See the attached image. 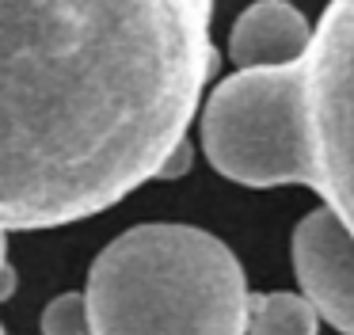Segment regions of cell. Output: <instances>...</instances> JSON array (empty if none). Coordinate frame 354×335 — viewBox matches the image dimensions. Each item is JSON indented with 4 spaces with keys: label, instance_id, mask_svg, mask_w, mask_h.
<instances>
[{
    "label": "cell",
    "instance_id": "obj_1",
    "mask_svg": "<svg viewBox=\"0 0 354 335\" xmlns=\"http://www.w3.org/2000/svg\"><path fill=\"white\" fill-rule=\"evenodd\" d=\"M214 0H0V228L118 206L187 141Z\"/></svg>",
    "mask_w": 354,
    "mask_h": 335
},
{
    "label": "cell",
    "instance_id": "obj_2",
    "mask_svg": "<svg viewBox=\"0 0 354 335\" xmlns=\"http://www.w3.org/2000/svg\"><path fill=\"white\" fill-rule=\"evenodd\" d=\"M92 335H248V278L221 236L133 225L92 259Z\"/></svg>",
    "mask_w": 354,
    "mask_h": 335
},
{
    "label": "cell",
    "instance_id": "obj_3",
    "mask_svg": "<svg viewBox=\"0 0 354 335\" xmlns=\"http://www.w3.org/2000/svg\"><path fill=\"white\" fill-rule=\"evenodd\" d=\"M202 152L240 187H308L301 61L225 76L202 107Z\"/></svg>",
    "mask_w": 354,
    "mask_h": 335
},
{
    "label": "cell",
    "instance_id": "obj_4",
    "mask_svg": "<svg viewBox=\"0 0 354 335\" xmlns=\"http://www.w3.org/2000/svg\"><path fill=\"white\" fill-rule=\"evenodd\" d=\"M308 190L354 233V0H328L301 57Z\"/></svg>",
    "mask_w": 354,
    "mask_h": 335
},
{
    "label": "cell",
    "instance_id": "obj_5",
    "mask_svg": "<svg viewBox=\"0 0 354 335\" xmlns=\"http://www.w3.org/2000/svg\"><path fill=\"white\" fill-rule=\"evenodd\" d=\"M293 274L320 320L354 335V233L328 210H308L290 236Z\"/></svg>",
    "mask_w": 354,
    "mask_h": 335
},
{
    "label": "cell",
    "instance_id": "obj_6",
    "mask_svg": "<svg viewBox=\"0 0 354 335\" xmlns=\"http://www.w3.org/2000/svg\"><path fill=\"white\" fill-rule=\"evenodd\" d=\"M313 27L290 0H255L236 15L229 30V57L240 69L297 65L308 53Z\"/></svg>",
    "mask_w": 354,
    "mask_h": 335
},
{
    "label": "cell",
    "instance_id": "obj_7",
    "mask_svg": "<svg viewBox=\"0 0 354 335\" xmlns=\"http://www.w3.org/2000/svg\"><path fill=\"white\" fill-rule=\"evenodd\" d=\"M320 312L305 293H252L248 297V335H316Z\"/></svg>",
    "mask_w": 354,
    "mask_h": 335
},
{
    "label": "cell",
    "instance_id": "obj_8",
    "mask_svg": "<svg viewBox=\"0 0 354 335\" xmlns=\"http://www.w3.org/2000/svg\"><path fill=\"white\" fill-rule=\"evenodd\" d=\"M42 335H92V312L84 293H62L42 309Z\"/></svg>",
    "mask_w": 354,
    "mask_h": 335
},
{
    "label": "cell",
    "instance_id": "obj_9",
    "mask_svg": "<svg viewBox=\"0 0 354 335\" xmlns=\"http://www.w3.org/2000/svg\"><path fill=\"white\" fill-rule=\"evenodd\" d=\"M16 289V271L8 266V233L0 228V301H8Z\"/></svg>",
    "mask_w": 354,
    "mask_h": 335
},
{
    "label": "cell",
    "instance_id": "obj_10",
    "mask_svg": "<svg viewBox=\"0 0 354 335\" xmlns=\"http://www.w3.org/2000/svg\"><path fill=\"white\" fill-rule=\"evenodd\" d=\"M0 335H8V332H4V324H0Z\"/></svg>",
    "mask_w": 354,
    "mask_h": 335
}]
</instances>
